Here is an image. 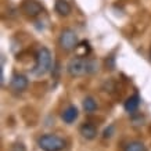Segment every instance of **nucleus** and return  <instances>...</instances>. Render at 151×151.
<instances>
[{
    "instance_id": "nucleus-10",
    "label": "nucleus",
    "mask_w": 151,
    "mask_h": 151,
    "mask_svg": "<svg viewBox=\"0 0 151 151\" xmlns=\"http://www.w3.org/2000/svg\"><path fill=\"white\" fill-rule=\"evenodd\" d=\"M54 9L60 15H64V17H67L71 13V6H69V3L67 0H55Z\"/></svg>"
},
{
    "instance_id": "nucleus-3",
    "label": "nucleus",
    "mask_w": 151,
    "mask_h": 151,
    "mask_svg": "<svg viewBox=\"0 0 151 151\" xmlns=\"http://www.w3.org/2000/svg\"><path fill=\"white\" fill-rule=\"evenodd\" d=\"M37 144L43 151H61L65 148V140L57 134H43Z\"/></svg>"
},
{
    "instance_id": "nucleus-1",
    "label": "nucleus",
    "mask_w": 151,
    "mask_h": 151,
    "mask_svg": "<svg viewBox=\"0 0 151 151\" xmlns=\"http://www.w3.org/2000/svg\"><path fill=\"white\" fill-rule=\"evenodd\" d=\"M97 69V63L94 60H89L85 57H76L69 60L67 64V71L71 76H83L86 73H92Z\"/></svg>"
},
{
    "instance_id": "nucleus-6",
    "label": "nucleus",
    "mask_w": 151,
    "mask_h": 151,
    "mask_svg": "<svg viewBox=\"0 0 151 151\" xmlns=\"http://www.w3.org/2000/svg\"><path fill=\"white\" fill-rule=\"evenodd\" d=\"M28 78L22 73H13L11 76V81H10V87L13 89L14 92L21 93L24 92L28 87Z\"/></svg>"
},
{
    "instance_id": "nucleus-7",
    "label": "nucleus",
    "mask_w": 151,
    "mask_h": 151,
    "mask_svg": "<svg viewBox=\"0 0 151 151\" xmlns=\"http://www.w3.org/2000/svg\"><path fill=\"white\" fill-rule=\"evenodd\" d=\"M79 132L82 134L83 137L86 139V140H93V139L97 136V128L94 126L93 124H83L79 129Z\"/></svg>"
},
{
    "instance_id": "nucleus-8",
    "label": "nucleus",
    "mask_w": 151,
    "mask_h": 151,
    "mask_svg": "<svg viewBox=\"0 0 151 151\" xmlns=\"http://www.w3.org/2000/svg\"><path fill=\"white\" fill-rule=\"evenodd\" d=\"M78 108L75 107V105H69L68 108H65L64 112H63V115H61V118H63V121H64L65 124H72V122H75L76 121V118H78Z\"/></svg>"
},
{
    "instance_id": "nucleus-11",
    "label": "nucleus",
    "mask_w": 151,
    "mask_h": 151,
    "mask_svg": "<svg viewBox=\"0 0 151 151\" xmlns=\"http://www.w3.org/2000/svg\"><path fill=\"white\" fill-rule=\"evenodd\" d=\"M124 151H147V147L144 146V143L139 142V140H133L125 146Z\"/></svg>"
},
{
    "instance_id": "nucleus-13",
    "label": "nucleus",
    "mask_w": 151,
    "mask_h": 151,
    "mask_svg": "<svg viewBox=\"0 0 151 151\" xmlns=\"http://www.w3.org/2000/svg\"><path fill=\"white\" fill-rule=\"evenodd\" d=\"M111 130H112V126H111L110 129H105L104 130V137L107 139V137H111Z\"/></svg>"
},
{
    "instance_id": "nucleus-4",
    "label": "nucleus",
    "mask_w": 151,
    "mask_h": 151,
    "mask_svg": "<svg viewBox=\"0 0 151 151\" xmlns=\"http://www.w3.org/2000/svg\"><path fill=\"white\" fill-rule=\"evenodd\" d=\"M78 35L76 32L71 29V28H65L61 31V35H60L58 43L60 47L64 51H72L78 47Z\"/></svg>"
},
{
    "instance_id": "nucleus-9",
    "label": "nucleus",
    "mask_w": 151,
    "mask_h": 151,
    "mask_svg": "<svg viewBox=\"0 0 151 151\" xmlns=\"http://www.w3.org/2000/svg\"><path fill=\"white\" fill-rule=\"evenodd\" d=\"M139 105H140V97L134 94V96H130L128 100L125 101L124 107H125V111H126V112L132 114V112H134V111L139 108Z\"/></svg>"
},
{
    "instance_id": "nucleus-5",
    "label": "nucleus",
    "mask_w": 151,
    "mask_h": 151,
    "mask_svg": "<svg viewBox=\"0 0 151 151\" xmlns=\"http://www.w3.org/2000/svg\"><path fill=\"white\" fill-rule=\"evenodd\" d=\"M21 11L29 18H35L43 13V6L37 0H24L21 4Z\"/></svg>"
},
{
    "instance_id": "nucleus-12",
    "label": "nucleus",
    "mask_w": 151,
    "mask_h": 151,
    "mask_svg": "<svg viewBox=\"0 0 151 151\" xmlns=\"http://www.w3.org/2000/svg\"><path fill=\"white\" fill-rule=\"evenodd\" d=\"M83 110L89 112V114H92L94 111L97 110V103L96 100L93 99V97H86L85 100H83Z\"/></svg>"
},
{
    "instance_id": "nucleus-2",
    "label": "nucleus",
    "mask_w": 151,
    "mask_h": 151,
    "mask_svg": "<svg viewBox=\"0 0 151 151\" xmlns=\"http://www.w3.org/2000/svg\"><path fill=\"white\" fill-rule=\"evenodd\" d=\"M51 68V53L47 47H42L36 53V64L32 72L36 76H43L46 75Z\"/></svg>"
}]
</instances>
